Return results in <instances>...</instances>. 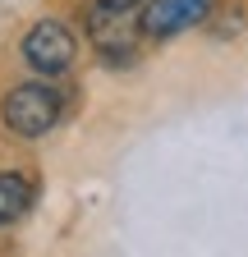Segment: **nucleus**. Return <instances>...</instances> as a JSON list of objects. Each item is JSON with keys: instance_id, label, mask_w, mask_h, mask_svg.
I'll use <instances>...</instances> for the list:
<instances>
[{"instance_id": "f257e3e1", "label": "nucleus", "mask_w": 248, "mask_h": 257, "mask_svg": "<svg viewBox=\"0 0 248 257\" xmlns=\"http://www.w3.org/2000/svg\"><path fill=\"white\" fill-rule=\"evenodd\" d=\"M60 119V96L46 83H19L5 96V124L14 128L19 138H42L51 134Z\"/></svg>"}, {"instance_id": "f03ea898", "label": "nucleus", "mask_w": 248, "mask_h": 257, "mask_svg": "<svg viewBox=\"0 0 248 257\" xmlns=\"http://www.w3.org/2000/svg\"><path fill=\"white\" fill-rule=\"evenodd\" d=\"M23 60L37 74H65L78 60V37L60 23V19H42L33 32L23 37Z\"/></svg>"}, {"instance_id": "7ed1b4c3", "label": "nucleus", "mask_w": 248, "mask_h": 257, "mask_svg": "<svg viewBox=\"0 0 248 257\" xmlns=\"http://www.w3.org/2000/svg\"><path fill=\"white\" fill-rule=\"evenodd\" d=\"M211 0H152L143 10V32L147 37H175V32L202 23Z\"/></svg>"}, {"instance_id": "20e7f679", "label": "nucleus", "mask_w": 248, "mask_h": 257, "mask_svg": "<svg viewBox=\"0 0 248 257\" xmlns=\"http://www.w3.org/2000/svg\"><path fill=\"white\" fill-rule=\"evenodd\" d=\"M92 37H97V46H101L106 55H134V32H129L124 10L97 5V10H92Z\"/></svg>"}, {"instance_id": "39448f33", "label": "nucleus", "mask_w": 248, "mask_h": 257, "mask_svg": "<svg viewBox=\"0 0 248 257\" xmlns=\"http://www.w3.org/2000/svg\"><path fill=\"white\" fill-rule=\"evenodd\" d=\"M28 202H33L28 179H23V175H0V230L19 220V216L28 211Z\"/></svg>"}, {"instance_id": "423d86ee", "label": "nucleus", "mask_w": 248, "mask_h": 257, "mask_svg": "<svg viewBox=\"0 0 248 257\" xmlns=\"http://www.w3.org/2000/svg\"><path fill=\"white\" fill-rule=\"evenodd\" d=\"M101 5H106V10H124V14H129V10L143 5V0H101Z\"/></svg>"}]
</instances>
